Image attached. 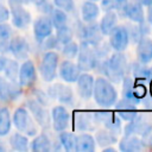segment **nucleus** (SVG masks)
Listing matches in <instances>:
<instances>
[{"instance_id": "f257e3e1", "label": "nucleus", "mask_w": 152, "mask_h": 152, "mask_svg": "<svg viewBox=\"0 0 152 152\" xmlns=\"http://www.w3.org/2000/svg\"><path fill=\"white\" fill-rule=\"evenodd\" d=\"M95 70H99L100 74L112 83H120L127 75L129 65L125 53L115 51L114 53L108 55L106 58L101 59Z\"/></svg>"}, {"instance_id": "f03ea898", "label": "nucleus", "mask_w": 152, "mask_h": 152, "mask_svg": "<svg viewBox=\"0 0 152 152\" xmlns=\"http://www.w3.org/2000/svg\"><path fill=\"white\" fill-rule=\"evenodd\" d=\"M96 104L102 108H110L118 101V90L109 80L103 76H99L94 81L93 96Z\"/></svg>"}, {"instance_id": "7ed1b4c3", "label": "nucleus", "mask_w": 152, "mask_h": 152, "mask_svg": "<svg viewBox=\"0 0 152 152\" xmlns=\"http://www.w3.org/2000/svg\"><path fill=\"white\" fill-rule=\"evenodd\" d=\"M121 83H122V97L135 104L141 103L142 99L147 95V87L142 81L135 80L132 76L126 75L122 78Z\"/></svg>"}, {"instance_id": "20e7f679", "label": "nucleus", "mask_w": 152, "mask_h": 152, "mask_svg": "<svg viewBox=\"0 0 152 152\" xmlns=\"http://www.w3.org/2000/svg\"><path fill=\"white\" fill-rule=\"evenodd\" d=\"M74 33H76L81 40L87 42L91 46H96L97 44H100L104 37L96 20L91 23H84L82 20H78L76 23V28L74 30Z\"/></svg>"}, {"instance_id": "39448f33", "label": "nucleus", "mask_w": 152, "mask_h": 152, "mask_svg": "<svg viewBox=\"0 0 152 152\" xmlns=\"http://www.w3.org/2000/svg\"><path fill=\"white\" fill-rule=\"evenodd\" d=\"M77 66L81 71H91L95 70L99 65L100 58L97 57L94 46L88 44L84 40H81L78 44V52H77Z\"/></svg>"}, {"instance_id": "423d86ee", "label": "nucleus", "mask_w": 152, "mask_h": 152, "mask_svg": "<svg viewBox=\"0 0 152 152\" xmlns=\"http://www.w3.org/2000/svg\"><path fill=\"white\" fill-rule=\"evenodd\" d=\"M59 64V56L53 50L44 52L39 64V74L45 82H52L57 77V69Z\"/></svg>"}, {"instance_id": "0eeeda50", "label": "nucleus", "mask_w": 152, "mask_h": 152, "mask_svg": "<svg viewBox=\"0 0 152 152\" xmlns=\"http://www.w3.org/2000/svg\"><path fill=\"white\" fill-rule=\"evenodd\" d=\"M12 121H13V125L15 126V128L19 132L25 133L26 135L32 137V135H36L38 132L33 118L31 116L30 112L25 107H19L14 110Z\"/></svg>"}, {"instance_id": "6e6552de", "label": "nucleus", "mask_w": 152, "mask_h": 152, "mask_svg": "<svg viewBox=\"0 0 152 152\" xmlns=\"http://www.w3.org/2000/svg\"><path fill=\"white\" fill-rule=\"evenodd\" d=\"M108 37V44L113 51L124 52L129 45V34L126 25H116Z\"/></svg>"}, {"instance_id": "1a4fd4ad", "label": "nucleus", "mask_w": 152, "mask_h": 152, "mask_svg": "<svg viewBox=\"0 0 152 152\" xmlns=\"http://www.w3.org/2000/svg\"><path fill=\"white\" fill-rule=\"evenodd\" d=\"M11 12L10 15L12 17V23L17 28H25L31 23V14L27 10L24 8L23 4L18 0H10Z\"/></svg>"}, {"instance_id": "9d476101", "label": "nucleus", "mask_w": 152, "mask_h": 152, "mask_svg": "<svg viewBox=\"0 0 152 152\" xmlns=\"http://www.w3.org/2000/svg\"><path fill=\"white\" fill-rule=\"evenodd\" d=\"M50 118H51L52 128L56 132L65 131L71 122V115L66 109V107L63 104L55 106L50 113Z\"/></svg>"}, {"instance_id": "9b49d317", "label": "nucleus", "mask_w": 152, "mask_h": 152, "mask_svg": "<svg viewBox=\"0 0 152 152\" xmlns=\"http://www.w3.org/2000/svg\"><path fill=\"white\" fill-rule=\"evenodd\" d=\"M23 94V87L17 81L0 77V100L4 102L15 101Z\"/></svg>"}, {"instance_id": "f8f14e48", "label": "nucleus", "mask_w": 152, "mask_h": 152, "mask_svg": "<svg viewBox=\"0 0 152 152\" xmlns=\"http://www.w3.org/2000/svg\"><path fill=\"white\" fill-rule=\"evenodd\" d=\"M116 13H119L121 17L128 19L129 21H132L133 24H139L145 21V12H144V7L134 1H127L119 11H116Z\"/></svg>"}, {"instance_id": "ddd939ff", "label": "nucleus", "mask_w": 152, "mask_h": 152, "mask_svg": "<svg viewBox=\"0 0 152 152\" xmlns=\"http://www.w3.org/2000/svg\"><path fill=\"white\" fill-rule=\"evenodd\" d=\"M37 81L36 65L31 59H26L20 66L18 72V82L23 88H32Z\"/></svg>"}, {"instance_id": "4468645a", "label": "nucleus", "mask_w": 152, "mask_h": 152, "mask_svg": "<svg viewBox=\"0 0 152 152\" xmlns=\"http://www.w3.org/2000/svg\"><path fill=\"white\" fill-rule=\"evenodd\" d=\"M46 94L49 95V97L57 100L61 104L71 106L74 103V91L69 86H64L62 83H56L48 89Z\"/></svg>"}, {"instance_id": "2eb2a0df", "label": "nucleus", "mask_w": 152, "mask_h": 152, "mask_svg": "<svg viewBox=\"0 0 152 152\" xmlns=\"http://www.w3.org/2000/svg\"><path fill=\"white\" fill-rule=\"evenodd\" d=\"M114 107V113L124 121L128 122L133 119L137 118V115L139 114L138 112V104L126 100V99H118V101L115 102Z\"/></svg>"}, {"instance_id": "dca6fc26", "label": "nucleus", "mask_w": 152, "mask_h": 152, "mask_svg": "<svg viewBox=\"0 0 152 152\" xmlns=\"http://www.w3.org/2000/svg\"><path fill=\"white\" fill-rule=\"evenodd\" d=\"M94 76L89 74L88 71H81L80 76L76 80L77 86V94L82 100H89L93 96V89H94Z\"/></svg>"}, {"instance_id": "f3484780", "label": "nucleus", "mask_w": 152, "mask_h": 152, "mask_svg": "<svg viewBox=\"0 0 152 152\" xmlns=\"http://www.w3.org/2000/svg\"><path fill=\"white\" fill-rule=\"evenodd\" d=\"M27 110L30 112V114L32 115L33 120L42 127H48L50 124V115L48 113V110L45 109V106L40 104L38 101H36L33 97L28 99L27 102Z\"/></svg>"}, {"instance_id": "a211bd4d", "label": "nucleus", "mask_w": 152, "mask_h": 152, "mask_svg": "<svg viewBox=\"0 0 152 152\" xmlns=\"http://www.w3.org/2000/svg\"><path fill=\"white\" fill-rule=\"evenodd\" d=\"M72 120L74 127L78 132H91L95 129V121L90 110H76Z\"/></svg>"}, {"instance_id": "6ab92c4d", "label": "nucleus", "mask_w": 152, "mask_h": 152, "mask_svg": "<svg viewBox=\"0 0 152 152\" xmlns=\"http://www.w3.org/2000/svg\"><path fill=\"white\" fill-rule=\"evenodd\" d=\"M81 70L77 64L71 59H64L58 64V76L66 83H75L77 77L80 76Z\"/></svg>"}, {"instance_id": "aec40b11", "label": "nucleus", "mask_w": 152, "mask_h": 152, "mask_svg": "<svg viewBox=\"0 0 152 152\" xmlns=\"http://www.w3.org/2000/svg\"><path fill=\"white\" fill-rule=\"evenodd\" d=\"M53 31V26L48 15L39 17L33 23V34L36 40L40 44L46 37H49Z\"/></svg>"}, {"instance_id": "412c9836", "label": "nucleus", "mask_w": 152, "mask_h": 152, "mask_svg": "<svg viewBox=\"0 0 152 152\" xmlns=\"http://www.w3.org/2000/svg\"><path fill=\"white\" fill-rule=\"evenodd\" d=\"M137 61L142 64L152 62V38L148 36H144L137 42Z\"/></svg>"}, {"instance_id": "4be33fe9", "label": "nucleus", "mask_w": 152, "mask_h": 152, "mask_svg": "<svg viewBox=\"0 0 152 152\" xmlns=\"http://www.w3.org/2000/svg\"><path fill=\"white\" fill-rule=\"evenodd\" d=\"M30 50V44L24 37L17 36L10 40V52L18 59H26Z\"/></svg>"}, {"instance_id": "5701e85b", "label": "nucleus", "mask_w": 152, "mask_h": 152, "mask_svg": "<svg viewBox=\"0 0 152 152\" xmlns=\"http://www.w3.org/2000/svg\"><path fill=\"white\" fill-rule=\"evenodd\" d=\"M151 125L144 116H141L140 114L137 115L135 119L128 121L125 127L122 128L124 131V135H141V133L147 128V126Z\"/></svg>"}, {"instance_id": "b1692460", "label": "nucleus", "mask_w": 152, "mask_h": 152, "mask_svg": "<svg viewBox=\"0 0 152 152\" xmlns=\"http://www.w3.org/2000/svg\"><path fill=\"white\" fill-rule=\"evenodd\" d=\"M96 148L95 139L88 132H81L75 138V148L77 152H94Z\"/></svg>"}, {"instance_id": "393cba45", "label": "nucleus", "mask_w": 152, "mask_h": 152, "mask_svg": "<svg viewBox=\"0 0 152 152\" xmlns=\"http://www.w3.org/2000/svg\"><path fill=\"white\" fill-rule=\"evenodd\" d=\"M119 150L122 152H138L144 150L142 141L139 135H124L118 140Z\"/></svg>"}, {"instance_id": "a878e982", "label": "nucleus", "mask_w": 152, "mask_h": 152, "mask_svg": "<svg viewBox=\"0 0 152 152\" xmlns=\"http://www.w3.org/2000/svg\"><path fill=\"white\" fill-rule=\"evenodd\" d=\"M100 6L95 1L86 0L81 6V20L84 23L95 21L100 15Z\"/></svg>"}, {"instance_id": "bb28decb", "label": "nucleus", "mask_w": 152, "mask_h": 152, "mask_svg": "<svg viewBox=\"0 0 152 152\" xmlns=\"http://www.w3.org/2000/svg\"><path fill=\"white\" fill-rule=\"evenodd\" d=\"M116 25H118V13L114 10L104 12L103 17L101 18V20L99 23L100 30L103 36H108Z\"/></svg>"}, {"instance_id": "cd10ccee", "label": "nucleus", "mask_w": 152, "mask_h": 152, "mask_svg": "<svg viewBox=\"0 0 152 152\" xmlns=\"http://www.w3.org/2000/svg\"><path fill=\"white\" fill-rule=\"evenodd\" d=\"M95 142L96 145H99L100 147H106V146H110L115 142H118V135L114 134L113 132L108 131L107 128H102V129H99L96 133H95Z\"/></svg>"}, {"instance_id": "c85d7f7f", "label": "nucleus", "mask_w": 152, "mask_h": 152, "mask_svg": "<svg viewBox=\"0 0 152 152\" xmlns=\"http://www.w3.org/2000/svg\"><path fill=\"white\" fill-rule=\"evenodd\" d=\"M30 148L34 152H49L52 150V142L48 134L42 133L30 142Z\"/></svg>"}, {"instance_id": "c756f323", "label": "nucleus", "mask_w": 152, "mask_h": 152, "mask_svg": "<svg viewBox=\"0 0 152 152\" xmlns=\"http://www.w3.org/2000/svg\"><path fill=\"white\" fill-rule=\"evenodd\" d=\"M121 119L114 113V112H110L108 114V116L103 120V126L104 128H107L108 131L113 132L114 134L119 135L121 132H122V124H121Z\"/></svg>"}, {"instance_id": "7c9ffc66", "label": "nucleus", "mask_w": 152, "mask_h": 152, "mask_svg": "<svg viewBox=\"0 0 152 152\" xmlns=\"http://www.w3.org/2000/svg\"><path fill=\"white\" fill-rule=\"evenodd\" d=\"M10 145L15 151L25 152L30 147V141H28L26 135H24L21 133H14L10 138Z\"/></svg>"}, {"instance_id": "2f4dec72", "label": "nucleus", "mask_w": 152, "mask_h": 152, "mask_svg": "<svg viewBox=\"0 0 152 152\" xmlns=\"http://www.w3.org/2000/svg\"><path fill=\"white\" fill-rule=\"evenodd\" d=\"M51 20V24L53 26V28H58L61 26H64L68 24V13L57 8V7H53V10L50 12V14L48 15Z\"/></svg>"}, {"instance_id": "473e14b6", "label": "nucleus", "mask_w": 152, "mask_h": 152, "mask_svg": "<svg viewBox=\"0 0 152 152\" xmlns=\"http://www.w3.org/2000/svg\"><path fill=\"white\" fill-rule=\"evenodd\" d=\"M58 141L62 146L63 150L70 152V151H74L75 148V138H76V134L72 133V132H68L66 129L65 131H62V132H58Z\"/></svg>"}, {"instance_id": "72a5a7b5", "label": "nucleus", "mask_w": 152, "mask_h": 152, "mask_svg": "<svg viewBox=\"0 0 152 152\" xmlns=\"http://www.w3.org/2000/svg\"><path fill=\"white\" fill-rule=\"evenodd\" d=\"M12 126L11 113L8 108H0V137H5L10 133Z\"/></svg>"}, {"instance_id": "f704fd0d", "label": "nucleus", "mask_w": 152, "mask_h": 152, "mask_svg": "<svg viewBox=\"0 0 152 152\" xmlns=\"http://www.w3.org/2000/svg\"><path fill=\"white\" fill-rule=\"evenodd\" d=\"M74 34H75V33H74V30L66 24V25H64V26H61V27L56 28V34H55V36H56L57 40L59 42V44L63 45V44H65V43L72 40Z\"/></svg>"}, {"instance_id": "c9c22d12", "label": "nucleus", "mask_w": 152, "mask_h": 152, "mask_svg": "<svg viewBox=\"0 0 152 152\" xmlns=\"http://www.w3.org/2000/svg\"><path fill=\"white\" fill-rule=\"evenodd\" d=\"M2 71H5V77L6 78H8L11 81H17L18 72H19V64L14 59H7Z\"/></svg>"}, {"instance_id": "e433bc0d", "label": "nucleus", "mask_w": 152, "mask_h": 152, "mask_svg": "<svg viewBox=\"0 0 152 152\" xmlns=\"http://www.w3.org/2000/svg\"><path fill=\"white\" fill-rule=\"evenodd\" d=\"M61 51H62V55L64 58L74 59V58H76L77 52H78V43L70 40V42H68L61 46Z\"/></svg>"}, {"instance_id": "4c0bfd02", "label": "nucleus", "mask_w": 152, "mask_h": 152, "mask_svg": "<svg viewBox=\"0 0 152 152\" xmlns=\"http://www.w3.org/2000/svg\"><path fill=\"white\" fill-rule=\"evenodd\" d=\"M52 4L55 7L66 12L72 13L75 11V1L74 0H52Z\"/></svg>"}, {"instance_id": "58836bf2", "label": "nucleus", "mask_w": 152, "mask_h": 152, "mask_svg": "<svg viewBox=\"0 0 152 152\" xmlns=\"http://www.w3.org/2000/svg\"><path fill=\"white\" fill-rule=\"evenodd\" d=\"M42 46H43V49L44 50H55V49H59V46H62L61 44H59V42L57 40V38H56V36H53L52 33L49 36V37H46L42 43Z\"/></svg>"}, {"instance_id": "ea45409f", "label": "nucleus", "mask_w": 152, "mask_h": 152, "mask_svg": "<svg viewBox=\"0 0 152 152\" xmlns=\"http://www.w3.org/2000/svg\"><path fill=\"white\" fill-rule=\"evenodd\" d=\"M140 139L142 141L144 148H152V124L147 126V128L141 133Z\"/></svg>"}, {"instance_id": "a19ab883", "label": "nucleus", "mask_w": 152, "mask_h": 152, "mask_svg": "<svg viewBox=\"0 0 152 152\" xmlns=\"http://www.w3.org/2000/svg\"><path fill=\"white\" fill-rule=\"evenodd\" d=\"M33 99L36 101H38L40 104L45 106V107L49 103V95L46 93H44L43 90H40V89H34L33 90Z\"/></svg>"}, {"instance_id": "79ce46f5", "label": "nucleus", "mask_w": 152, "mask_h": 152, "mask_svg": "<svg viewBox=\"0 0 152 152\" xmlns=\"http://www.w3.org/2000/svg\"><path fill=\"white\" fill-rule=\"evenodd\" d=\"M12 34V30L8 25L0 23V39H8Z\"/></svg>"}, {"instance_id": "37998d69", "label": "nucleus", "mask_w": 152, "mask_h": 152, "mask_svg": "<svg viewBox=\"0 0 152 152\" xmlns=\"http://www.w3.org/2000/svg\"><path fill=\"white\" fill-rule=\"evenodd\" d=\"M10 19V10L0 4V23H5Z\"/></svg>"}, {"instance_id": "c03bdc74", "label": "nucleus", "mask_w": 152, "mask_h": 152, "mask_svg": "<svg viewBox=\"0 0 152 152\" xmlns=\"http://www.w3.org/2000/svg\"><path fill=\"white\" fill-rule=\"evenodd\" d=\"M10 52V42L8 39H0V55Z\"/></svg>"}, {"instance_id": "a18cd8bd", "label": "nucleus", "mask_w": 152, "mask_h": 152, "mask_svg": "<svg viewBox=\"0 0 152 152\" xmlns=\"http://www.w3.org/2000/svg\"><path fill=\"white\" fill-rule=\"evenodd\" d=\"M101 1V8H103L104 12L107 11H113L114 10V4L112 0H100ZM115 11V10H114Z\"/></svg>"}, {"instance_id": "49530a36", "label": "nucleus", "mask_w": 152, "mask_h": 152, "mask_svg": "<svg viewBox=\"0 0 152 152\" xmlns=\"http://www.w3.org/2000/svg\"><path fill=\"white\" fill-rule=\"evenodd\" d=\"M141 103L145 106V108H147V109H152V97H151L150 95H146V96L142 99Z\"/></svg>"}, {"instance_id": "de8ad7c7", "label": "nucleus", "mask_w": 152, "mask_h": 152, "mask_svg": "<svg viewBox=\"0 0 152 152\" xmlns=\"http://www.w3.org/2000/svg\"><path fill=\"white\" fill-rule=\"evenodd\" d=\"M113 1V4H114V10L115 11H119L128 0H112Z\"/></svg>"}, {"instance_id": "09e8293b", "label": "nucleus", "mask_w": 152, "mask_h": 152, "mask_svg": "<svg viewBox=\"0 0 152 152\" xmlns=\"http://www.w3.org/2000/svg\"><path fill=\"white\" fill-rule=\"evenodd\" d=\"M145 20L152 26V6L147 7V11H146V14H145Z\"/></svg>"}, {"instance_id": "8fccbe9b", "label": "nucleus", "mask_w": 152, "mask_h": 152, "mask_svg": "<svg viewBox=\"0 0 152 152\" xmlns=\"http://www.w3.org/2000/svg\"><path fill=\"white\" fill-rule=\"evenodd\" d=\"M137 2H139L142 7H150L152 6V0H135Z\"/></svg>"}, {"instance_id": "3c124183", "label": "nucleus", "mask_w": 152, "mask_h": 152, "mask_svg": "<svg viewBox=\"0 0 152 152\" xmlns=\"http://www.w3.org/2000/svg\"><path fill=\"white\" fill-rule=\"evenodd\" d=\"M6 61H7V58H6V57H4L2 55H0V71H2V70H4L5 64H6Z\"/></svg>"}, {"instance_id": "603ef678", "label": "nucleus", "mask_w": 152, "mask_h": 152, "mask_svg": "<svg viewBox=\"0 0 152 152\" xmlns=\"http://www.w3.org/2000/svg\"><path fill=\"white\" fill-rule=\"evenodd\" d=\"M147 91H148L147 95H150V96L152 97V80H150V81L147 82Z\"/></svg>"}, {"instance_id": "864d4df0", "label": "nucleus", "mask_w": 152, "mask_h": 152, "mask_svg": "<svg viewBox=\"0 0 152 152\" xmlns=\"http://www.w3.org/2000/svg\"><path fill=\"white\" fill-rule=\"evenodd\" d=\"M6 151V146H5V144L0 140V152H5Z\"/></svg>"}, {"instance_id": "5fc2aeb1", "label": "nucleus", "mask_w": 152, "mask_h": 152, "mask_svg": "<svg viewBox=\"0 0 152 152\" xmlns=\"http://www.w3.org/2000/svg\"><path fill=\"white\" fill-rule=\"evenodd\" d=\"M18 1H19V2H21V4H24V2H28L27 0H18Z\"/></svg>"}, {"instance_id": "6e6d98bb", "label": "nucleus", "mask_w": 152, "mask_h": 152, "mask_svg": "<svg viewBox=\"0 0 152 152\" xmlns=\"http://www.w3.org/2000/svg\"><path fill=\"white\" fill-rule=\"evenodd\" d=\"M89 1H95V2H97V1H100V0H89Z\"/></svg>"}]
</instances>
